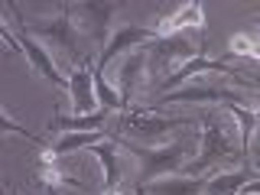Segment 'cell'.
Wrapping results in <instances>:
<instances>
[{
	"instance_id": "1",
	"label": "cell",
	"mask_w": 260,
	"mask_h": 195,
	"mask_svg": "<svg viewBox=\"0 0 260 195\" xmlns=\"http://www.w3.org/2000/svg\"><path fill=\"white\" fill-rule=\"evenodd\" d=\"M199 120H202V150L192 159H185L179 176H205L218 162L244 159L241 134H238V127H234V120L228 117L224 108H205Z\"/></svg>"
},
{
	"instance_id": "2",
	"label": "cell",
	"mask_w": 260,
	"mask_h": 195,
	"mask_svg": "<svg viewBox=\"0 0 260 195\" xmlns=\"http://www.w3.org/2000/svg\"><path fill=\"white\" fill-rule=\"evenodd\" d=\"M108 140H114L120 146V150L127 153V156H134L137 162H140V176H137V195H140L146 185L153 182V179H162V176H179L185 166V156H189V146H185L182 140L176 143H166V146H140L134 140H127V137L120 134H111L108 130Z\"/></svg>"
},
{
	"instance_id": "3",
	"label": "cell",
	"mask_w": 260,
	"mask_h": 195,
	"mask_svg": "<svg viewBox=\"0 0 260 195\" xmlns=\"http://www.w3.org/2000/svg\"><path fill=\"white\" fill-rule=\"evenodd\" d=\"M199 72H218V75H224V78H234V85H241V88H247V85H250V81L244 78L241 72H234L228 62H221V59H208V32H202V36H199V52H195L185 65H179L173 75H166V78L159 81V85H156V98L169 94V91H176V85L189 81L192 75H199Z\"/></svg>"
},
{
	"instance_id": "4",
	"label": "cell",
	"mask_w": 260,
	"mask_h": 195,
	"mask_svg": "<svg viewBox=\"0 0 260 195\" xmlns=\"http://www.w3.org/2000/svg\"><path fill=\"white\" fill-rule=\"evenodd\" d=\"M4 10L10 13V20H13V36H16V43H20V49H23V55L29 59V65H32V72H39L43 78H49L55 88H69V75H62L59 72V65L52 62V55L46 52L43 46L36 43V39L29 36V29H26V16L20 13V7L13 4H4Z\"/></svg>"
},
{
	"instance_id": "5",
	"label": "cell",
	"mask_w": 260,
	"mask_h": 195,
	"mask_svg": "<svg viewBox=\"0 0 260 195\" xmlns=\"http://www.w3.org/2000/svg\"><path fill=\"white\" fill-rule=\"evenodd\" d=\"M195 120L189 117H156L153 111L146 108H130L117 117V130L111 134H130V137H140V140H159V137L173 134V130H182V127H192Z\"/></svg>"
},
{
	"instance_id": "6",
	"label": "cell",
	"mask_w": 260,
	"mask_h": 195,
	"mask_svg": "<svg viewBox=\"0 0 260 195\" xmlns=\"http://www.w3.org/2000/svg\"><path fill=\"white\" fill-rule=\"evenodd\" d=\"M162 104H208V108H231V104H244V94H234V88L218 85V81H199L189 88H176V91L156 98V104H146L150 111H159Z\"/></svg>"
},
{
	"instance_id": "7",
	"label": "cell",
	"mask_w": 260,
	"mask_h": 195,
	"mask_svg": "<svg viewBox=\"0 0 260 195\" xmlns=\"http://www.w3.org/2000/svg\"><path fill=\"white\" fill-rule=\"evenodd\" d=\"M143 52H146V72H166L169 65H176V69L185 65L195 52H199V46H192L185 32H176V36H156L153 43H146ZM173 72H169V75H173Z\"/></svg>"
},
{
	"instance_id": "8",
	"label": "cell",
	"mask_w": 260,
	"mask_h": 195,
	"mask_svg": "<svg viewBox=\"0 0 260 195\" xmlns=\"http://www.w3.org/2000/svg\"><path fill=\"white\" fill-rule=\"evenodd\" d=\"M32 29H36L46 43H52V49H59L62 55H69L72 62L88 59V55L78 49V26H75V20H72L69 4H62V13L52 16V20H36Z\"/></svg>"
},
{
	"instance_id": "9",
	"label": "cell",
	"mask_w": 260,
	"mask_h": 195,
	"mask_svg": "<svg viewBox=\"0 0 260 195\" xmlns=\"http://www.w3.org/2000/svg\"><path fill=\"white\" fill-rule=\"evenodd\" d=\"M69 10H72L78 32H85L94 46L104 49V36H111L108 23L117 13V4H69Z\"/></svg>"
},
{
	"instance_id": "10",
	"label": "cell",
	"mask_w": 260,
	"mask_h": 195,
	"mask_svg": "<svg viewBox=\"0 0 260 195\" xmlns=\"http://www.w3.org/2000/svg\"><path fill=\"white\" fill-rule=\"evenodd\" d=\"M59 159L62 156H55L52 146L39 150V159H36L39 182H43L49 192H78V195H88V192H91V185H88V182H81V179H75V176H65Z\"/></svg>"
},
{
	"instance_id": "11",
	"label": "cell",
	"mask_w": 260,
	"mask_h": 195,
	"mask_svg": "<svg viewBox=\"0 0 260 195\" xmlns=\"http://www.w3.org/2000/svg\"><path fill=\"white\" fill-rule=\"evenodd\" d=\"M153 39H156V29H150V26H120V29H114L111 39H108V46L98 52L94 69L104 72L114 62V55L127 52V49H134V46H146V43H153Z\"/></svg>"
},
{
	"instance_id": "12",
	"label": "cell",
	"mask_w": 260,
	"mask_h": 195,
	"mask_svg": "<svg viewBox=\"0 0 260 195\" xmlns=\"http://www.w3.org/2000/svg\"><path fill=\"white\" fill-rule=\"evenodd\" d=\"M91 65L88 59H81L75 69L69 72V88L65 91L72 94V108L78 114H94L98 111V98H94V85H91Z\"/></svg>"
},
{
	"instance_id": "13",
	"label": "cell",
	"mask_w": 260,
	"mask_h": 195,
	"mask_svg": "<svg viewBox=\"0 0 260 195\" xmlns=\"http://www.w3.org/2000/svg\"><path fill=\"white\" fill-rule=\"evenodd\" d=\"M153 29H156V36H176V32H182V29L205 32V7H202L199 0H192V4L179 7L176 13H166Z\"/></svg>"
},
{
	"instance_id": "14",
	"label": "cell",
	"mask_w": 260,
	"mask_h": 195,
	"mask_svg": "<svg viewBox=\"0 0 260 195\" xmlns=\"http://www.w3.org/2000/svg\"><path fill=\"white\" fill-rule=\"evenodd\" d=\"M111 114L114 111H108V108H98L94 114H72V117L52 114L49 134H94V130H104V120H108Z\"/></svg>"
},
{
	"instance_id": "15",
	"label": "cell",
	"mask_w": 260,
	"mask_h": 195,
	"mask_svg": "<svg viewBox=\"0 0 260 195\" xmlns=\"http://www.w3.org/2000/svg\"><path fill=\"white\" fill-rule=\"evenodd\" d=\"M257 179V169L250 166V162H244L241 169H228V173H218L205 179V189H202V195H238L247 182H254Z\"/></svg>"
},
{
	"instance_id": "16",
	"label": "cell",
	"mask_w": 260,
	"mask_h": 195,
	"mask_svg": "<svg viewBox=\"0 0 260 195\" xmlns=\"http://www.w3.org/2000/svg\"><path fill=\"white\" fill-rule=\"evenodd\" d=\"M98 159H101V169H104V192H120V179H124V162H120V150L114 140H101L94 146H88Z\"/></svg>"
},
{
	"instance_id": "17",
	"label": "cell",
	"mask_w": 260,
	"mask_h": 195,
	"mask_svg": "<svg viewBox=\"0 0 260 195\" xmlns=\"http://www.w3.org/2000/svg\"><path fill=\"white\" fill-rule=\"evenodd\" d=\"M143 75H146V52L140 49V52L127 55V62L120 65V75H117V94H120V101H124L127 108H130V98L140 91Z\"/></svg>"
},
{
	"instance_id": "18",
	"label": "cell",
	"mask_w": 260,
	"mask_h": 195,
	"mask_svg": "<svg viewBox=\"0 0 260 195\" xmlns=\"http://www.w3.org/2000/svg\"><path fill=\"white\" fill-rule=\"evenodd\" d=\"M202 189H205V176H162V179H153L143 192H150V195H202Z\"/></svg>"
},
{
	"instance_id": "19",
	"label": "cell",
	"mask_w": 260,
	"mask_h": 195,
	"mask_svg": "<svg viewBox=\"0 0 260 195\" xmlns=\"http://www.w3.org/2000/svg\"><path fill=\"white\" fill-rule=\"evenodd\" d=\"M228 117L238 124V134H241V153H244V162H250V143H254V134L260 127V117L257 111H250L247 104H231V108H224ZM254 166V162H250Z\"/></svg>"
},
{
	"instance_id": "20",
	"label": "cell",
	"mask_w": 260,
	"mask_h": 195,
	"mask_svg": "<svg viewBox=\"0 0 260 195\" xmlns=\"http://www.w3.org/2000/svg\"><path fill=\"white\" fill-rule=\"evenodd\" d=\"M108 140V130H94V134H62L59 140L52 143L55 156H65V153H75V150H88V146Z\"/></svg>"
},
{
	"instance_id": "21",
	"label": "cell",
	"mask_w": 260,
	"mask_h": 195,
	"mask_svg": "<svg viewBox=\"0 0 260 195\" xmlns=\"http://www.w3.org/2000/svg\"><path fill=\"white\" fill-rule=\"evenodd\" d=\"M91 85H94V98L101 101V108H108V111H127V104L120 101L117 88H111L108 78H104V72H98L94 65H91Z\"/></svg>"
},
{
	"instance_id": "22",
	"label": "cell",
	"mask_w": 260,
	"mask_h": 195,
	"mask_svg": "<svg viewBox=\"0 0 260 195\" xmlns=\"http://www.w3.org/2000/svg\"><path fill=\"white\" fill-rule=\"evenodd\" d=\"M4 134H16V137H26L29 143H36L39 150H46V146H52V140H46V137H36L32 134V130H26L23 124H16V120L10 117V114H7L4 108H0V137Z\"/></svg>"
},
{
	"instance_id": "23",
	"label": "cell",
	"mask_w": 260,
	"mask_h": 195,
	"mask_svg": "<svg viewBox=\"0 0 260 195\" xmlns=\"http://www.w3.org/2000/svg\"><path fill=\"white\" fill-rule=\"evenodd\" d=\"M231 55H244V59H260V39L254 43V39H247V36H234L231 39V52L221 55V59H231Z\"/></svg>"
},
{
	"instance_id": "24",
	"label": "cell",
	"mask_w": 260,
	"mask_h": 195,
	"mask_svg": "<svg viewBox=\"0 0 260 195\" xmlns=\"http://www.w3.org/2000/svg\"><path fill=\"white\" fill-rule=\"evenodd\" d=\"M0 39H4V46L10 49L13 55H23V49H20V43H16V36H13V32H10V26H7L4 20H0Z\"/></svg>"
},
{
	"instance_id": "25",
	"label": "cell",
	"mask_w": 260,
	"mask_h": 195,
	"mask_svg": "<svg viewBox=\"0 0 260 195\" xmlns=\"http://www.w3.org/2000/svg\"><path fill=\"white\" fill-rule=\"evenodd\" d=\"M241 195H260V176L254 179V182H247V185H244Z\"/></svg>"
},
{
	"instance_id": "26",
	"label": "cell",
	"mask_w": 260,
	"mask_h": 195,
	"mask_svg": "<svg viewBox=\"0 0 260 195\" xmlns=\"http://www.w3.org/2000/svg\"><path fill=\"white\" fill-rule=\"evenodd\" d=\"M49 195H78V192H49Z\"/></svg>"
},
{
	"instance_id": "27",
	"label": "cell",
	"mask_w": 260,
	"mask_h": 195,
	"mask_svg": "<svg viewBox=\"0 0 260 195\" xmlns=\"http://www.w3.org/2000/svg\"><path fill=\"white\" fill-rule=\"evenodd\" d=\"M257 98H260V78H257ZM257 117H260V111H257Z\"/></svg>"
},
{
	"instance_id": "28",
	"label": "cell",
	"mask_w": 260,
	"mask_h": 195,
	"mask_svg": "<svg viewBox=\"0 0 260 195\" xmlns=\"http://www.w3.org/2000/svg\"><path fill=\"white\" fill-rule=\"evenodd\" d=\"M104 195H127V192H104Z\"/></svg>"
},
{
	"instance_id": "29",
	"label": "cell",
	"mask_w": 260,
	"mask_h": 195,
	"mask_svg": "<svg viewBox=\"0 0 260 195\" xmlns=\"http://www.w3.org/2000/svg\"><path fill=\"white\" fill-rule=\"evenodd\" d=\"M254 23H257V26H260V16H254Z\"/></svg>"
},
{
	"instance_id": "30",
	"label": "cell",
	"mask_w": 260,
	"mask_h": 195,
	"mask_svg": "<svg viewBox=\"0 0 260 195\" xmlns=\"http://www.w3.org/2000/svg\"><path fill=\"white\" fill-rule=\"evenodd\" d=\"M0 195H4V185H0Z\"/></svg>"
}]
</instances>
